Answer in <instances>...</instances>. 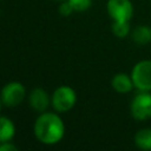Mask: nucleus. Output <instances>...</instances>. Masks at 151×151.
I'll return each mask as SVG.
<instances>
[{
	"mask_svg": "<svg viewBox=\"0 0 151 151\" xmlns=\"http://www.w3.org/2000/svg\"><path fill=\"white\" fill-rule=\"evenodd\" d=\"M131 78L139 91H151V60L138 61L131 71Z\"/></svg>",
	"mask_w": 151,
	"mask_h": 151,
	"instance_id": "7ed1b4c3",
	"label": "nucleus"
},
{
	"mask_svg": "<svg viewBox=\"0 0 151 151\" xmlns=\"http://www.w3.org/2000/svg\"><path fill=\"white\" fill-rule=\"evenodd\" d=\"M52 106L58 112H66L71 110L77 103L76 91L67 85L59 86L52 94Z\"/></svg>",
	"mask_w": 151,
	"mask_h": 151,
	"instance_id": "f03ea898",
	"label": "nucleus"
},
{
	"mask_svg": "<svg viewBox=\"0 0 151 151\" xmlns=\"http://www.w3.org/2000/svg\"><path fill=\"white\" fill-rule=\"evenodd\" d=\"M15 134V126L13 122L4 116H0V143L11 142Z\"/></svg>",
	"mask_w": 151,
	"mask_h": 151,
	"instance_id": "1a4fd4ad",
	"label": "nucleus"
},
{
	"mask_svg": "<svg viewBox=\"0 0 151 151\" xmlns=\"http://www.w3.org/2000/svg\"><path fill=\"white\" fill-rule=\"evenodd\" d=\"M58 1H64V0H58Z\"/></svg>",
	"mask_w": 151,
	"mask_h": 151,
	"instance_id": "f3484780",
	"label": "nucleus"
},
{
	"mask_svg": "<svg viewBox=\"0 0 151 151\" xmlns=\"http://www.w3.org/2000/svg\"><path fill=\"white\" fill-rule=\"evenodd\" d=\"M68 1L76 12L87 11L92 5V0H68Z\"/></svg>",
	"mask_w": 151,
	"mask_h": 151,
	"instance_id": "ddd939ff",
	"label": "nucleus"
},
{
	"mask_svg": "<svg viewBox=\"0 0 151 151\" xmlns=\"http://www.w3.org/2000/svg\"><path fill=\"white\" fill-rule=\"evenodd\" d=\"M33 131L39 142L46 145H53L63 139L65 134V125L57 113L44 112L35 119Z\"/></svg>",
	"mask_w": 151,
	"mask_h": 151,
	"instance_id": "f257e3e1",
	"label": "nucleus"
},
{
	"mask_svg": "<svg viewBox=\"0 0 151 151\" xmlns=\"http://www.w3.org/2000/svg\"><path fill=\"white\" fill-rule=\"evenodd\" d=\"M131 114L136 120H146L151 118V93L140 91L136 94L130 105Z\"/></svg>",
	"mask_w": 151,
	"mask_h": 151,
	"instance_id": "20e7f679",
	"label": "nucleus"
},
{
	"mask_svg": "<svg viewBox=\"0 0 151 151\" xmlns=\"http://www.w3.org/2000/svg\"><path fill=\"white\" fill-rule=\"evenodd\" d=\"M112 32L117 38H125L130 32L129 21H113Z\"/></svg>",
	"mask_w": 151,
	"mask_h": 151,
	"instance_id": "f8f14e48",
	"label": "nucleus"
},
{
	"mask_svg": "<svg viewBox=\"0 0 151 151\" xmlns=\"http://www.w3.org/2000/svg\"><path fill=\"white\" fill-rule=\"evenodd\" d=\"M111 85H112L113 90L118 93H127L132 90V87H134L131 76L123 73V72L113 76V78L111 80Z\"/></svg>",
	"mask_w": 151,
	"mask_h": 151,
	"instance_id": "6e6552de",
	"label": "nucleus"
},
{
	"mask_svg": "<svg viewBox=\"0 0 151 151\" xmlns=\"http://www.w3.org/2000/svg\"><path fill=\"white\" fill-rule=\"evenodd\" d=\"M106 8L113 21H130L133 15V6L130 0H109Z\"/></svg>",
	"mask_w": 151,
	"mask_h": 151,
	"instance_id": "423d86ee",
	"label": "nucleus"
},
{
	"mask_svg": "<svg viewBox=\"0 0 151 151\" xmlns=\"http://www.w3.org/2000/svg\"><path fill=\"white\" fill-rule=\"evenodd\" d=\"M74 9H73V7H72V5L70 4V1L67 0H64L61 4H60V6H59V13L61 14V15H64V17H68L72 12H73Z\"/></svg>",
	"mask_w": 151,
	"mask_h": 151,
	"instance_id": "4468645a",
	"label": "nucleus"
},
{
	"mask_svg": "<svg viewBox=\"0 0 151 151\" xmlns=\"http://www.w3.org/2000/svg\"><path fill=\"white\" fill-rule=\"evenodd\" d=\"M50 104V97L48 93L40 87L34 88L29 93V105L33 110L39 112H45V110L48 107Z\"/></svg>",
	"mask_w": 151,
	"mask_h": 151,
	"instance_id": "0eeeda50",
	"label": "nucleus"
},
{
	"mask_svg": "<svg viewBox=\"0 0 151 151\" xmlns=\"http://www.w3.org/2000/svg\"><path fill=\"white\" fill-rule=\"evenodd\" d=\"M25 93L26 91L21 83L11 81L2 87L0 92V99L4 105L8 107H15L22 101V99L25 98Z\"/></svg>",
	"mask_w": 151,
	"mask_h": 151,
	"instance_id": "39448f33",
	"label": "nucleus"
},
{
	"mask_svg": "<svg viewBox=\"0 0 151 151\" xmlns=\"http://www.w3.org/2000/svg\"><path fill=\"white\" fill-rule=\"evenodd\" d=\"M18 147L12 144L11 142H4V143H0V151H17Z\"/></svg>",
	"mask_w": 151,
	"mask_h": 151,
	"instance_id": "2eb2a0df",
	"label": "nucleus"
},
{
	"mask_svg": "<svg viewBox=\"0 0 151 151\" xmlns=\"http://www.w3.org/2000/svg\"><path fill=\"white\" fill-rule=\"evenodd\" d=\"M132 40L138 45H145L151 41V27L139 25L132 31Z\"/></svg>",
	"mask_w": 151,
	"mask_h": 151,
	"instance_id": "9d476101",
	"label": "nucleus"
},
{
	"mask_svg": "<svg viewBox=\"0 0 151 151\" xmlns=\"http://www.w3.org/2000/svg\"><path fill=\"white\" fill-rule=\"evenodd\" d=\"M134 144L142 150H151V129H140L134 134Z\"/></svg>",
	"mask_w": 151,
	"mask_h": 151,
	"instance_id": "9b49d317",
	"label": "nucleus"
},
{
	"mask_svg": "<svg viewBox=\"0 0 151 151\" xmlns=\"http://www.w3.org/2000/svg\"><path fill=\"white\" fill-rule=\"evenodd\" d=\"M1 106H2V101H1V99H0V110H1Z\"/></svg>",
	"mask_w": 151,
	"mask_h": 151,
	"instance_id": "dca6fc26",
	"label": "nucleus"
}]
</instances>
